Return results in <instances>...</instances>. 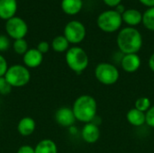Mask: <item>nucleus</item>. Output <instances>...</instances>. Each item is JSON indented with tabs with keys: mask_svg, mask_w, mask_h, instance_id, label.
<instances>
[{
	"mask_svg": "<svg viewBox=\"0 0 154 153\" xmlns=\"http://www.w3.org/2000/svg\"><path fill=\"white\" fill-rule=\"evenodd\" d=\"M151 100L146 97V96H142L139 97L136 101H135V105H134V108H136L137 110L141 111V112H147L150 108H151Z\"/></svg>",
	"mask_w": 154,
	"mask_h": 153,
	"instance_id": "4be33fe9",
	"label": "nucleus"
},
{
	"mask_svg": "<svg viewBox=\"0 0 154 153\" xmlns=\"http://www.w3.org/2000/svg\"><path fill=\"white\" fill-rule=\"evenodd\" d=\"M17 10L16 0H0V18L9 20L13 18Z\"/></svg>",
	"mask_w": 154,
	"mask_h": 153,
	"instance_id": "4468645a",
	"label": "nucleus"
},
{
	"mask_svg": "<svg viewBox=\"0 0 154 153\" xmlns=\"http://www.w3.org/2000/svg\"><path fill=\"white\" fill-rule=\"evenodd\" d=\"M5 78L12 87H22L30 82L31 73L24 65L14 64L8 68Z\"/></svg>",
	"mask_w": 154,
	"mask_h": 153,
	"instance_id": "39448f33",
	"label": "nucleus"
},
{
	"mask_svg": "<svg viewBox=\"0 0 154 153\" xmlns=\"http://www.w3.org/2000/svg\"><path fill=\"white\" fill-rule=\"evenodd\" d=\"M122 20L129 27H134L143 22V14L137 9L129 8L122 14Z\"/></svg>",
	"mask_w": 154,
	"mask_h": 153,
	"instance_id": "2eb2a0df",
	"label": "nucleus"
},
{
	"mask_svg": "<svg viewBox=\"0 0 154 153\" xmlns=\"http://www.w3.org/2000/svg\"><path fill=\"white\" fill-rule=\"evenodd\" d=\"M141 58L138 54H125L121 60L122 69L128 73H134L137 71L141 67Z\"/></svg>",
	"mask_w": 154,
	"mask_h": 153,
	"instance_id": "9b49d317",
	"label": "nucleus"
},
{
	"mask_svg": "<svg viewBox=\"0 0 154 153\" xmlns=\"http://www.w3.org/2000/svg\"><path fill=\"white\" fill-rule=\"evenodd\" d=\"M36 129V122L31 116H24L17 124V132L22 136H30Z\"/></svg>",
	"mask_w": 154,
	"mask_h": 153,
	"instance_id": "ddd939ff",
	"label": "nucleus"
},
{
	"mask_svg": "<svg viewBox=\"0 0 154 153\" xmlns=\"http://www.w3.org/2000/svg\"><path fill=\"white\" fill-rule=\"evenodd\" d=\"M149 67H150L151 70L154 72V52L151 55V57L149 59Z\"/></svg>",
	"mask_w": 154,
	"mask_h": 153,
	"instance_id": "2f4dec72",
	"label": "nucleus"
},
{
	"mask_svg": "<svg viewBox=\"0 0 154 153\" xmlns=\"http://www.w3.org/2000/svg\"><path fill=\"white\" fill-rule=\"evenodd\" d=\"M9 66L5 58L0 54V77H5Z\"/></svg>",
	"mask_w": 154,
	"mask_h": 153,
	"instance_id": "a878e982",
	"label": "nucleus"
},
{
	"mask_svg": "<svg viewBox=\"0 0 154 153\" xmlns=\"http://www.w3.org/2000/svg\"><path fill=\"white\" fill-rule=\"evenodd\" d=\"M65 60L68 67L74 72L82 73L89 64V58L84 49L79 46L69 48L66 51Z\"/></svg>",
	"mask_w": 154,
	"mask_h": 153,
	"instance_id": "7ed1b4c3",
	"label": "nucleus"
},
{
	"mask_svg": "<svg viewBox=\"0 0 154 153\" xmlns=\"http://www.w3.org/2000/svg\"><path fill=\"white\" fill-rule=\"evenodd\" d=\"M72 110L76 120L88 124L91 123L97 116V104L92 96L82 95L75 100Z\"/></svg>",
	"mask_w": 154,
	"mask_h": 153,
	"instance_id": "f03ea898",
	"label": "nucleus"
},
{
	"mask_svg": "<svg viewBox=\"0 0 154 153\" xmlns=\"http://www.w3.org/2000/svg\"><path fill=\"white\" fill-rule=\"evenodd\" d=\"M139 2L144 6H147L148 8L154 7V0H139Z\"/></svg>",
	"mask_w": 154,
	"mask_h": 153,
	"instance_id": "c756f323",
	"label": "nucleus"
},
{
	"mask_svg": "<svg viewBox=\"0 0 154 153\" xmlns=\"http://www.w3.org/2000/svg\"><path fill=\"white\" fill-rule=\"evenodd\" d=\"M23 65L28 69H35L41 66L43 61V54L37 49H29L23 56Z\"/></svg>",
	"mask_w": 154,
	"mask_h": 153,
	"instance_id": "9d476101",
	"label": "nucleus"
},
{
	"mask_svg": "<svg viewBox=\"0 0 154 153\" xmlns=\"http://www.w3.org/2000/svg\"><path fill=\"white\" fill-rule=\"evenodd\" d=\"M62 11L69 14V15H75L78 14L82 7H83V1L82 0H61L60 4Z\"/></svg>",
	"mask_w": 154,
	"mask_h": 153,
	"instance_id": "dca6fc26",
	"label": "nucleus"
},
{
	"mask_svg": "<svg viewBox=\"0 0 154 153\" xmlns=\"http://www.w3.org/2000/svg\"><path fill=\"white\" fill-rule=\"evenodd\" d=\"M116 43L124 54H137L143 47V36L134 27H125L117 34Z\"/></svg>",
	"mask_w": 154,
	"mask_h": 153,
	"instance_id": "f257e3e1",
	"label": "nucleus"
},
{
	"mask_svg": "<svg viewBox=\"0 0 154 153\" xmlns=\"http://www.w3.org/2000/svg\"><path fill=\"white\" fill-rule=\"evenodd\" d=\"M95 77L101 84L109 86L118 81L120 74L115 65L108 62H102L96 67Z\"/></svg>",
	"mask_w": 154,
	"mask_h": 153,
	"instance_id": "423d86ee",
	"label": "nucleus"
},
{
	"mask_svg": "<svg viewBox=\"0 0 154 153\" xmlns=\"http://www.w3.org/2000/svg\"><path fill=\"white\" fill-rule=\"evenodd\" d=\"M12 87L6 82L5 77H0V94L1 95H8L11 92Z\"/></svg>",
	"mask_w": 154,
	"mask_h": 153,
	"instance_id": "5701e85b",
	"label": "nucleus"
},
{
	"mask_svg": "<svg viewBox=\"0 0 154 153\" xmlns=\"http://www.w3.org/2000/svg\"><path fill=\"white\" fill-rule=\"evenodd\" d=\"M142 23L147 30L154 32V7L147 8V10L144 11Z\"/></svg>",
	"mask_w": 154,
	"mask_h": 153,
	"instance_id": "aec40b11",
	"label": "nucleus"
},
{
	"mask_svg": "<svg viewBox=\"0 0 154 153\" xmlns=\"http://www.w3.org/2000/svg\"><path fill=\"white\" fill-rule=\"evenodd\" d=\"M34 151L35 153H58V147L52 140L43 139L35 145Z\"/></svg>",
	"mask_w": 154,
	"mask_h": 153,
	"instance_id": "a211bd4d",
	"label": "nucleus"
},
{
	"mask_svg": "<svg viewBox=\"0 0 154 153\" xmlns=\"http://www.w3.org/2000/svg\"><path fill=\"white\" fill-rule=\"evenodd\" d=\"M6 33L13 39H23L28 32V25L25 21L20 17L14 16L5 23Z\"/></svg>",
	"mask_w": 154,
	"mask_h": 153,
	"instance_id": "6e6552de",
	"label": "nucleus"
},
{
	"mask_svg": "<svg viewBox=\"0 0 154 153\" xmlns=\"http://www.w3.org/2000/svg\"><path fill=\"white\" fill-rule=\"evenodd\" d=\"M122 23V15L115 9H109L100 13L97 19L98 28L107 33H112L118 31L121 28Z\"/></svg>",
	"mask_w": 154,
	"mask_h": 153,
	"instance_id": "20e7f679",
	"label": "nucleus"
},
{
	"mask_svg": "<svg viewBox=\"0 0 154 153\" xmlns=\"http://www.w3.org/2000/svg\"><path fill=\"white\" fill-rule=\"evenodd\" d=\"M10 47V41L5 35H0V52L5 51Z\"/></svg>",
	"mask_w": 154,
	"mask_h": 153,
	"instance_id": "393cba45",
	"label": "nucleus"
},
{
	"mask_svg": "<svg viewBox=\"0 0 154 153\" xmlns=\"http://www.w3.org/2000/svg\"><path fill=\"white\" fill-rule=\"evenodd\" d=\"M69 42L65 38L64 35H58L56 36L51 41V48L54 51L62 53L67 51L69 48Z\"/></svg>",
	"mask_w": 154,
	"mask_h": 153,
	"instance_id": "6ab92c4d",
	"label": "nucleus"
},
{
	"mask_svg": "<svg viewBox=\"0 0 154 153\" xmlns=\"http://www.w3.org/2000/svg\"><path fill=\"white\" fill-rule=\"evenodd\" d=\"M87 1H92V0H87Z\"/></svg>",
	"mask_w": 154,
	"mask_h": 153,
	"instance_id": "473e14b6",
	"label": "nucleus"
},
{
	"mask_svg": "<svg viewBox=\"0 0 154 153\" xmlns=\"http://www.w3.org/2000/svg\"><path fill=\"white\" fill-rule=\"evenodd\" d=\"M81 136L87 143L97 142L100 137V131L98 125L93 123L85 124L81 131Z\"/></svg>",
	"mask_w": 154,
	"mask_h": 153,
	"instance_id": "f8f14e48",
	"label": "nucleus"
},
{
	"mask_svg": "<svg viewBox=\"0 0 154 153\" xmlns=\"http://www.w3.org/2000/svg\"><path fill=\"white\" fill-rule=\"evenodd\" d=\"M42 54H45L49 51L50 50V44L48 41H40L37 45V48H36Z\"/></svg>",
	"mask_w": 154,
	"mask_h": 153,
	"instance_id": "bb28decb",
	"label": "nucleus"
},
{
	"mask_svg": "<svg viewBox=\"0 0 154 153\" xmlns=\"http://www.w3.org/2000/svg\"><path fill=\"white\" fill-rule=\"evenodd\" d=\"M87 34V30L85 25L77 20H72L69 22L63 31V35L68 40L69 43L79 44L84 41Z\"/></svg>",
	"mask_w": 154,
	"mask_h": 153,
	"instance_id": "0eeeda50",
	"label": "nucleus"
},
{
	"mask_svg": "<svg viewBox=\"0 0 154 153\" xmlns=\"http://www.w3.org/2000/svg\"><path fill=\"white\" fill-rule=\"evenodd\" d=\"M13 48L15 53L19 54V55H24L25 52L29 50L28 49V43L27 41L23 39H18V40H14V44H13Z\"/></svg>",
	"mask_w": 154,
	"mask_h": 153,
	"instance_id": "412c9836",
	"label": "nucleus"
},
{
	"mask_svg": "<svg viewBox=\"0 0 154 153\" xmlns=\"http://www.w3.org/2000/svg\"><path fill=\"white\" fill-rule=\"evenodd\" d=\"M145 117L147 125L154 128V106H151V108L145 113Z\"/></svg>",
	"mask_w": 154,
	"mask_h": 153,
	"instance_id": "b1692460",
	"label": "nucleus"
},
{
	"mask_svg": "<svg viewBox=\"0 0 154 153\" xmlns=\"http://www.w3.org/2000/svg\"><path fill=\"white\" fill-rule=\"evenodd\" d=\"M103 2H104L108 7H116L118 5L121 4L122 0H103Z\"/></svg>",
	"mask_w": 154,
	"mask_h": 153,
	"instance_id": "c85d7f7f",
	"label": "nucleus"
},
{
	"mask_svg": "<svg viewBox=\"0 0 154 153\" xmlns=\"http://www.w3.org/2000/svg\"><path fill=\"white\" fill-rule=\"evenodd\" d=\"M16 153H35V151H34V147L28 144H24L19 147Z\"/></svg>",
	"mask_w": 154,
	"mask_h": 153,
	"instance_id": "cd10ccee",
	"label": "nucleus"
},
{
	"mask_svg": "<svg viewBox=\"0 0 154 153\" xmlns=\"http://www.w3.org/2000/svg\"><path fill=\"white\" fill-rule=\"evenodd\" d=\"M126 119L131 125L135 127H139L146 124L145 113L141 112L136 108H132L127 112Z\"/></svg>",
	"mask_w": 154,
	"mask_h": 153,
	"instance_id": "f3484780",
	"label": "nucleus"
},
{
	"mask_svg": "<svg viewBox=\"0 0 154 153\" xmlns=\"http://www.w3.org/2000/svg\"><path fill=\"white\" fill-rule=\"evenodd\" d=\"M115 10L117 12V13H119L121 15L124 14V12L126 10V8H125V6L124 5H122V4H120V5H118L116 7H115Z\"/></svg>",
	"mask_w": 154,
	"mask_h": 153,
	"instance_id": "7c9ffc66",
	"label": "nucleus"
},
{
	"mask_svg": "<svg viewBox=\"0 0 154 153\" xmlns=\"http://www.w3.org/2000/svg\"><path fill=\"white\" fill-rule=\"evenodd\" d=\"M54 117L56 123L62 127H72L76 121L72 108L67 106L60 107L57 109Z\"/></svg>",
	"mask_w": 154,
	"mask_h": 153,
	"instance_id": "1a4fd4ad",
	"label": "nucleus"
}]
</instances>
